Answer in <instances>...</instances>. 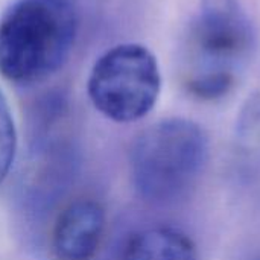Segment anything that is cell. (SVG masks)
<instances>
[{"label":"cell","mask_w":260,"mask_h":260,"mask_svg":"<svg viewBox=\"0 0 260 260\" xmlns=\"http://www.w3.org/2000/svg\"><path fill=\"white\" fill-rule=\"evenodd\" d=\"M70 0H18L0 18V73L15 84H34L67 61L78 35Z\"/></svg>","instance_id":"6da1fadb"},{"label":"cell","mask_w":260,"mask_h":260,"mask_svg":"<svg viewBox=\"0 0 260 260\" xmlns=\"http://www.w3.org/2000/svg\"><path fill=\"white\" fill-rule=\"evenodd\" d=\"M107 216L104 207L90 198L67 204L58 215L50 248L56 260H91L104 241Z\"/></svg>","instance_id":"5b68a950"},{"label":"cell","mask_w":260,"mask_h":260,"mask_svg":"<svg viewBox=\"0 0 260 260\" xmlns=\"http://www.w3.org/2000/svg\"><path fill=\"white\" fill-rule=\"evenodd\" d=\"M161 76L154 53L137 43L107 50L93 66L88 96L105 117L129 123L143 119L155 105Z\"/></svg>","instance_id":"277c9868"},{"label":"cell","mask_w":260,"mask_h":260,"mask_svg":"<svg viewBox=\"0 0 260 260\" xmlns=\"http://www.w3.org/2000/svg\"><path fill=\"white\" fill-rule=\"evenodd\" d=\"M117 260H198V251L186 233L171 227H154L133 235Z\"/></svg>","instance_id":"8992f818"},{"label":"cell","mask_w":260,"mask_h":260,"mask_svg":"<svg viewBox=\"0 0 260 260\" xmlns=\"http://www.w3.org/2000/svg\"><path fill=\"white\" fill-rule=\"evenodd\" d=\"M17 155V129L9 104L0 90V184L8 178Z\"/></svg>","instance_id":"52a82bcc"},{"label":"cell","mask_w":260,"mask_h":260,"mask_svg":"<svg viewBox=\"0 0 260 260\" xmlns=\"http://www.w3.org/2000/svg\"><path fill=\"white\" fill-rule=\"evenodd\" d=\"M209 157V137L193 120L163 119L143 129L129 151L137 193L154 204H171L195 187Z\"/></svg>","instance_id":"7a4b0ae2"},{"label":"cell","mask_w":260,"mask_h":260,"mask_svg":"<svg viewBox=\"0 0 260 260\" xmlns=\"http://www.w3.org/2000/svg\"><path fill=\"white\" fill-rule=\"evenodd\" d=\"M253 46V27L239 0H200L189 30L187 90L204 101L225 96Z\"/></svg>","instance_id":"3957f363"}]
</instances>
